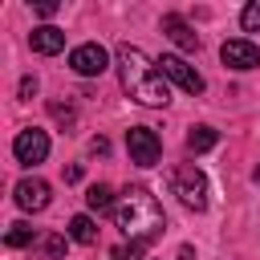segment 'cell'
I'll return each instance as SVG.
<instances>
[{"instance_id": "1", "label": "cell", "mask_w": 260, "mask_h": 260, "mask_svg": "<svg viewBox=\"0 0 260 260\" xmlns=\"http://www.w3.org/2000/svg\"><path fill=\"white\" fill-rule=\"evenodd\" d=\"M118 81L138 106L171 102V81L158 73V61H150L138 45H118Z\"/></svg>"}, {"instance_id": "2", "label": "cell", "mask_w": 260, "mask_h": 260, "mask_svg": "<svg viewBox=\"0 0 260 260\" xmlns=\"http://www.w3.org/2000/svg\"><path fill=\"white\" fill-rule=\"evenodd\" d=\"M114 219L130 236V244H150L162 232V207L146 187H126L118 207H114Z\"/></svg>"}, {"instance_id": "3", "label": "cell", "mask_w": 260, "mask_h": 260, "mask_svg": "<svg viewBox=\"0 0 260 260\" xmlns=\"http://www.w3.org/2000/svg\"><path fill=\"white\" fill-rule=\"evenodd\" d=\"M171 183H175V195H179V203L183 207H191V211H203L207 207V175L195 167V162H187V167H179L175 175H171Z\"/></svg>"}, {"instance_id": "4", "label": "cell", "mask_w": 260, "mask_h": 260, "mask_svg": "<svg viewBox=\"0 0 260 260\" xmlns=\"http://www.w3.org/2000/svg\"><path fill=\"white\" fill-rule=\"evenodd\" d=\"M12 154H16L20 167H37V162H45V158H49V134L37 130V126H24V130L12 138Z\"/></svg>"}, {"instance_id": "5", "label": "cell", "mask_w": 260, "mask_h": 260, "mask_svg": "<svg viewBox=\"0 0 260 260\" xmlns=\"http://www.w3.org/2000/svg\"><path fill=\"white\" fill-rule=\"evenodd\" d=\"M126 150H130V162H138V167H154L158 154H162L158 134L150 126H130L126 130Z\"/></svg>"}, {"instance_id": "6", "label": "cell", "mask_w": 260, "mask_h": 260, "mask_svg": "<svg viewBox=\"0 0 260 260\" xmlns=\"http://www.w3.org/2000/svg\"><path fill=\"white\" fill-rule=\"evenodd\" d=\"M106 65H110V53L98 41H85V45H77L69 53V69L77 77H98V73H106Z\"/></svg>"}, {"instance_id": "7", "label": "cell", "mask_w": 260, "mask_h": 260, "mask_svg": "<svg viewBox=\"0 0 260 260\" xmlns=\"http://www.w3.org/2000/svg\"><path fill=\"white\" fill-rule=\"evenodd\" d=\"M158 73H162L171 85H179L183 93H191V98L203 93V85H207V81L199 77V69H191L183 57H162V61H158Z\"/></svg>"}, {"instance_id": "8", "label": "cell", "mask_w": 260, "mask_h": 260, "mask_svg": "<svg viewBox=\"0 0 260 260\" xmlns=\"http://www.w3.org/2000/svg\"><path fill=\"white\" fill-rule=\"evenodd\" d=\"M219 57H223L228 69H256V65H260V49H256L248 37H232V41H223Z\"/></svg>"}, {"instance_id": "9", "label": "cell", "mask_w": 260, "mask_h": 260, "mask_svg": "<svg viewBox=\"0 0 260 260\" xmlns=\"http://www.w3.org/2000/svg\"><path fill=\"white\" fill-rule=\"evenodd\" d=\"M49 183L45 179H20L16 183V203H20V211H45L49 207Z\"/></svg>"}, {"instance_id": "10", "label": "cell", "mask_w": 260, "mask_h": 260, "mask_svg": "<svg viewBox=\"0 0 260 260\" xmlns=\"http://www.w3.org/2000/svg\"><path fill=\"white\" fill-rule=\"evenodd\" d=\"M162 32H167L179 49H187V53H195V49H199V32H195L179 12H167V16H162Z\"/></svg>"}, {"instance_id": "11", "label": "cell", "mask_w": 260, "mask_h": 260, "mask_svg": "<svg viewBox=\"0 0 260 260\" xmlns=\"http://www.w3.org/2000/svg\"><path fill=\"white\" fill-rule=\"evenodd\" d=\"M28 45H32V53L53 57V53H61V49H65V32H61V28H53V24H41V28H32Z\"/></svg>"}, {"instance_id": "12", "label": "cell", "mask_w": 260, "mask_h": 260, "mask_svg": "<svg viewBox=\"0 0 260 260\" xmlns=\"http://www.w3.org/2000/svg\"><path fill=\"white\" fill-rule=\"evenodd\" d=\"M85 207H89V211H98V215H102V211H114V207H118V203H114V191H110V187H106V183H93V187H89V191H85Z\"/></svg>"}, {"instance_id": "13", "label": "cell", "mask_w": 260, "mask_h": 260, "mask_svg": "<svg viewBox=\"0 0 260 260\" xmlns=\"http://www.w3.org/2000/svg\"><path fill=\"white\" fill-rule=\"evenodd\" d=\"M219 142V134L211 130V126H191V134H187V150L191 154H203V150H211Z\"/></svg>"}, {"instance_id": "14", "label": "cell", "mask_w": 260, "mask_h": 260, "mask_svg": "<svg viewBox=\"0 0 260 260\" xmlns=\"http://www.w3.org/2000/svg\"><path fill=\"white\" fill-rule=\"evenodd\" d=\"M69 236H73L77 244H93V240H98V228H93L89 215H73V219H69Z\"/></svg>"}, {"instance_id": "15", "label": "cell", "mask_w": 260, "mask_h": 260, "mask_svg": "<svg viewBox=\"0 0 260 260\" xmlns=\"http://www.w3.org/2000/svg\"><path fill=\"white\" fill-rule=\"evenodd\" d=\"M4 244H8V248H28V244H37V232H32L28 223H12L8 236H4Z\"/></svg>"}, {"instance_id": "16", "label": "cell", "mask_w": 260, "mask_h": 260, "mask_svg": "<svg viewBox=\"0 0 260 260\" xmlns=\"http://www.w3.org/2000/svg\"><path fill=\"white\" fill-rule=\"evenodd\" d=\"M240 28H244V32H256V28H260V0H252V4L240 12Z\"/></svg>"}, {"instance_id": "17", "label": "cell", "mask_w": 260, "mask_h": 260, "mask_svg": "<svg viewBox=\"0 0 260 260\" xmlns=\"http://www.w3.org/2000/svg\"><path fill=\"white\" fill-rule=\"evenodd\" d=\"M41 252H45L49 260H61V256H65V240H61V236H41Z\"/></svg>"}, {"instance_id": "18", "label": "cell", "mask_w": 260, "mask_h": 260, "mask_svg": "<svg viewBox=\"0 0 260 260\" xmlns=\"http://www.w3.org/2000/svg\"><path fill=\"white\" fill-rule=\"evenodd\" d=\"M37 93V77H20V98H32Z\"/></svg>"}, {"instance_id": "19", "label": "cell", "mask_w": 260, "mask_h": 260, "mask_svg": "<svg viewBox=\"0 0 260 260\" xmlns=\"http://www.w3.org/2000/svg\"><path fill=\"white\" fill-rule=\"evenodd\" d=\"M89 150H93V154H106L110 142H106V138H89Z\"/></svg>"}, {"instance_id": "20", "label": "cell", "mask_w": 260, "mask_h": 260, "mask_svg": "<svg viewBox=\"0 0 260 260\" xmlns=\"http://www.w3.org/2000/svg\"><path fill=\"white\" fill-rule=\"evenodd\" d=\"M256 183H260V167H256Z\"/></svg>"}]
</instances>
